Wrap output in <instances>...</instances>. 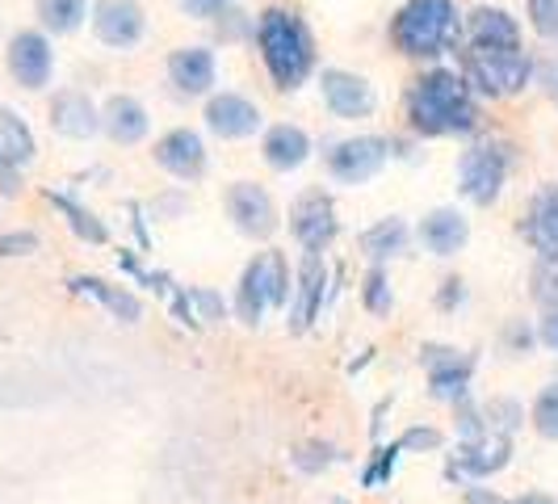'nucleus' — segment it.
<instances>
[{
  "mask_svg": "<svg viewBox=\"0 0 558 504\" xmlns=\"http://www.w3.org/2000/svg\"><path fill=\"white\" fill-rule=\"evenodd\" d=\"M185 9V17H197V22H219V17H231L240 0H177Z\"/></svg>",
  "mask_w": 558,
  "mask_h": 504,
  "instance_id": "obj_35",
  "label": "nucleus"
},
{
  "mask_svg": "<svg viewBox=\"0 0 558 504\" xmlns=\"http://www.w3.org/2000/svg\"><path fill=\"white\" fill-rule=\"evenodd\" d=\"M420 362L428 370V395L441 404H462L471 399V379H475V358L458 353L449 345H424Z\"/></svg>",
  "mask_w": 558,
  "mask_h": 504,
  "instance_id": "obj_9",
  "label": "nucleus"
},
{
  "mask_svg": "<svg viewBox=\"0 0 558 504\" xmlns=\"http://www.w3.org/2000/svg\"><path fill=\"white\" fill-rule=\"evenodd\" d=\"M88 17H93L97 43L110 47V51H131L147 34V17H143L140 0H97L88 9Z\"/></svg>",
  "mask_w": 558,
  "mask_h": 504,
  "instance_id": "obj_10",
  "label": "nucleus"
},
{
  "mask_svg": "<svg viewBox=\"0 0 558 504\" xmlns=\"http://www.w3.org/2000/svg\"><path fill=\"white\" fill-rule=\"evenodd\" d=\"M34 152H38V143H34V131L26 127V118L0 101V156L13 168H26L34 160Z\"/></svg>",
  "mask_w": 558,
  "mask_h": 504,
  "instance_id": "obj_26",
  "label": "nucleus"
},
{
  "mask_svg": "<svg viewBox=\"0 0 558 504\" xmlns=\"http://www.w3.org/2000/svg\"><path fill=\"white\" fill-rule=\"evenodd\" d=\"M483 420H487V429H492V433L512 437V433L521 429V420H525V408H521L517 399H492V404L483 408Z\"/></svg>",
  "mask_w": 558,
  "mask_h": 504,
  "instance_id": "obj_32",
  "label": "nucleus"
},
{
  "mask_svg": "<svg viewBox=\"0 0 558 504\" xmlns=\"http://www.w3.org/2000/svg\"><path fill=\"white\" fill-rule=\"evenodd\" d=\"M43 34H76L88 22V0H34Z\"/></svg>",
  "mask_w": 558,
  "mask_h": 504,
  "instance_id": "obj_28",
  "label": "nucleus"
},
{
  "mask_svg": "<svg viewBox=\"0 0 558 504\" xmlns=\"http://www.w3.org/2000/svg\"><path fill=\"white\" fill-rule=\"evenodd\" d=\"M319 93H324V106L336 118H369L378 106L374 84L357 72H344V68H324L319 72Z\"/></svg>",
  "mask_w": 558,
  "mask_h": 504,
  "instance_id": "obj_15",
  "label": "nucleus"
},
{
  "mask_svg": "<svg viewBox=\"0 0 558 504\" xmlns=\"http://www.w3.org/2000/svg\"><path fill=\"white\" fill-rule=\"evenodd\" d=\"M4 68H9L13 84L26 88V93L47 88L51 76H56V47H51V38L43 29H17L9 38V47H4Z\"/></svg>",
  "mask_w": 558,
  "mask_h": 504,
  "instance_id": "obj_7",
  "label": "nucleus"
},
{
  "mask_svg": "<svg viewBox=\"0 0 558 504\" xmlns=\"http://www.w3.org/2000/svg\"><path fill=\"white\" fill-rule=\"evenodd\" d=\"M399 442L395 446H378L374 449V458H369V467H365V476H362V483L365 488H383L387 479L395 476V467H399Z\"/></svg>",
  "mask_w": 558,
  "mask_h": 504,
  "instance_id": "obj_33",
  "label": "nucleus"
},
{
  "mask_svg": "<svg viewBox=\"0 0 558 504\" xmlns=\"http://www.w3.org/2000/svg\"><path fill=\"white\" fill-rule=\"evenodd\" d=\"M185 303H190V320L197 324H219L227 315V303L223 295H215V290H206V286H190L185 290Z\"/></svg>",
  "mask_w": 558,
  "mask_h": 504,
  "instance_id": "obj_31",
  "label": "nucleus"
},
{
  "mask_svg": "<svg viewBox=\"0 0 558 504\" xmlns=\"http://www.w3.org/2000/svg\"><path fill=\"white\" fill-rule=\"evenodd\" d=\"M537 340L550 349V353H558V308H546L542 311V324H537Z\"/></svg>",
  "mask_w": 558,
  "mask_h": 504,
  "instance_id": "obj_39",
  "label": "nucleus"
},
{
  "mask_svg": "<svg viewBox=\"0 0 558 504\" xmlns=\"http://www.w3.org/2000/svg\"><path fill=\"white\" fill-rule=\"evenodd\" d=\"M408 244H412V231H408L403 219H378L374 227H365L362 231V252L374 261V265L403 256Z\"/></svg>",
  "mask_w": 558,
  "mask_h": 504,
  "instance_id": "obj_25",
  "label": "nucleus"
},
{
  "mask_svg": "<svg viewBox=\"0 0 558 504\" xmlns=\"http://www.w3.org/2000/svg\"><path fill=\"white\" fill-rule=\"evenodd\" d=\"M399 449H416V454H424V449H441V433L428 429V424H416V429H408V433L399 437Z\"/></svg>",
  "mask_w": 558,
  "mask_h": 504,
  "instance_id": "obj_37",
  "label": "nucleus"
},
{
  "mask_svg": "<svg viewBox=\"0 0 558 504\" xmlns=\"http://www.w3.org/2000/svg\"><path fill=\"white\" fill-rule=\"evenodd\" d=\"M260 152H265V160L278 168V172H294V168L307 165L311 135L303 131V127H294V122H278V127H269V131H265Z\"/></svg>",
  "mask_w": 558,
  "mask_h": 504,
  "instance_id": "obj_24",
  "label": "nucleus"
},
{
  "mask_svg": "<svg viewBox=\"0 0 558 504\" xmlns=\"http://www.w3.org/2000/svg\"><path fill=\"white\" fill-rule=\"evenodd\" d=\"M68 286H72V295H84V299L101 303V308L110 311L113 320H122V324H140L143 320L140 295L126 290V286H113V281L93 278V274H76V278H68Z\"/></svg>",
  "mask_w": 558,
  "mask_h": 504,
  "instance_id": "obj_22",
  "label": "nucleus"
},
{
  "mask_svg": "<svg viewBox=\"0 0 558 504\" xmlns=\"http://www.w3.org/2000/svg\"><path fill=\"white\" fill-rule=\"evenodd\" d=\"M47 202L56 206L63 219H68V227H72V236H76V240H84V244H106V240H110V227L101 224V219H97V215H93L84 202H76L72 194H59V190H51V194H47Z\"/></svg>",
  "mask_w": 558,
  "mask_h": 504,
  "instance_id": "obj_27",
  "label": "nucleus"
},
{
  "mask_svg": "<svg viewBox=\"0 0 558 504\" xmlns=\"http://www.w3.org/2000/svg\"><path fill=\"white\" fill-rule=\"evenodd\" d=\"M215 76H219V63H215L210 47H177L168 56V81L177 84V93H185V97L210 93Z\"/></svg>",
  "mask_w": 558,
  "mask_h": 504,
  "instance_id": "obj_20",
  "label": "nucleus"
},
{
  "mask_svg": "<svg viewBox=\"0 0 558 504\" xmlns=\"http://www.w3.org/2000/svg\"><path fill=\"white\" fill-rule=\"evenodd\" d=\"M466 240H471V224H466V215L453 211V206L428 211L424 224H420V244L433 252V256H453V252L466 249Z\"/></svg>",
  "mask_w": 558,
  "mask_h": 504,
  "instance_id": "obj_21",
  "label": "nucleus"
},
{
  "mask_svg": "<svg viewBox=\"0 0 558 504\" xmlns=\"http://www.w3.org/2000/svg\"><path fill=\"white\" fill-rule=\"evenodd\" d=\"M151 160L165 172H172L177 181H202L206 177V143L190 127H177V131H168V135L156 140Z\"/></svg>",
  "mask_w": 558,
  "mask_h": 504,
  "instance_id": "obj_16",
  "label": "nucleus"
},
{
  "mask_svg": "<svg viewBox=\"0 0 558 504\" xmlns=\"http://www.w3.org/2000/svg\"><path fill=\"white\" fill-rule=\"evenodd\" d=\"M38 249L34 231H0V256H29Z\"/></svg>",
  "mask_w": 558,
  "mask_h": 504,
  "instance_id": "obj_38",
  "label": "nucleus"
},
{
  "mask_svg": "<svg viewBox=\"0 0 558 504\" xmlns=\"http://www.w3.org/2000/svg\"><path fill=\"white\" fill-rule=\"evenodd\" d=\"M290 286H294V278H290V265L281 252L252 256L248 269L240 274V286H235V315L248 328H260L269 311L290 303Z\"/></svg>",
  "mask_w": 558,
  "mask_h": 504,
  "instance_id": "obj_5",
  "label": "nucleus"
},
{
  "mask_svg": "<svg viewBox=\"0 0 558 504\" xmlns=\"http://www.w3.org/2000/svg\"><path fill=\"white\" fill-rule=\"evenodd\" d=\"M227 215H231V224L240 227L244 236H252V240H269L281 227L278 202L269 197V190H260L256 181H235V185L227 190Z\"/></svg>",
  "mask_w": 558,
  "mask_h": 504,
  "instance_id": "obj_13",
  "label": "nucleus"
},
{
  "mask_svg": "<svg viewBox=\"0 0 558 504\" xmlns=\"http://www.w3.org/2000/svg\"><path fill=\"white\" fill-rule=\"evenodd\" d=\"M512 458V437L487 433L483 442H458V449L449 454V476L462 483H483V479L500 476Z\"/></svg>",
  "mask_w": 558,
  "mask_h": 504,
  "instance_id": "obj_14",
  "label": "nucleus"
},
{
  "mask_svg": "<svg viewBox=\"0 0 558 504\" xmlns=\"http://www.w3.org/2000/svg\"><path fill=\"white\" fill-rule=\"evenodd\" d=\"M462 81L483 97H512L533 81V59L521 38H466Z\"/></svg>",
  "mask_w": 558,
  "mask_h": 504,
  "instance_id": "obj_3",
  "label": "nucleus"
},
{
  "mask_svg": "<svg viewBox=\"0 0 558 504\" xmlns=\"http://www.w3.org/2000/svg\"><path fill=\"white\" fill-rule=\"evenodd\" d=\"M332 463H336V446H324V442H311V446H303L299 454H294V467L307 471V476L324 471V467H332Z\"/></svg>",
  "mask_w": 558,
  "mask_h": 504,
  "instance_id": "obj_36",
  "label": "nucleus"
},
{
  "mask_svg": "<svg viewBox=\"0 0 558 504\" xmlns=\"http://www.w3.org/2000/svg\"><path fill=\"white\" fill-rule=\"evenodd\" d=\"M206 127L219 140H248V135H256L265 127V113L244 93H215L206 101Z\"/></svg>",
  "mask_w": 558,
  "mask_h": 504,
  "instance_id": "obj_17",
  "label": "nucleus"
},
{
  "mask_svg": "<svg viewBox=\"0 0 558 504\" xmlns=\"http://www.w3.org/2000/svg\"><path fill=\"white\" fill-rule=\"evenodd\" d=\"M521 236L530 240V249L546 265H558V185H542L530 197L525 219H521Z\"/></svg>",
  "mask_w": 558,
  "mask_h": 504,
  "instance_id": "obj_18",
  "label": "nucleus"
},
{
  "mask_svg": "<svg viewBox=\"0 0 558 504\" xmlns=\"http://www.w3.org/2000/svg\"><path fill=\"white\" fill-rule=\"evenodd\" d=\"M387 160H391V143L383 140V135H353V140H340L328 147V172L340 185L374 181Z\"/></svg>",
  "mask_w": 558,
  "mask_h": 504,
  "instance_id": "obj_8",
  "label": "nucleus"
},
{
  "mask_svg": "<svg viewBox=\"0 0 558 504\" xmlns=\"http://www.w3.org/2000/svg\"><path fill=\"white\" fill-rule=\"evenodd\" d=\"M462 501H466V504H512V501H504V496H496L492 488H483V483H466Z\"/></svg>",
  "mask_w": 558,
  "mask_h": 504,
  "instance_id": "obj_40",
  "label": "nucleus"
},
{
  "mask_svg": "<svg viewBox=\"0 0 558 504\" xmlns=\"http://www.w3.org/2000/svg\"><path fill=\"white\" fill-rule=\"evenodd\" d=\"M324 286H328V265L319 252H303L299 274L290 286V303H286V328L290 333H307L324 311Z\"/></svg>",
  "mask_w": 558,
  "mask_h": 504,
  "instance_id": "obj_11",
  "label": "nucleus"
},
{
  "mask_svg": "<svg viewBox=\"0 0 558 504\" xmlns=\"http://www.w3.org/2000/svg\"><path fill=\"white\" fill-rule=\"evenodd\" d=\"M47 113H51V131L63 140H93L101 131V110L81 88H59Z\"/></svg>",
  "mask_w": 558,
  "mask_h": 504,
  "instance_id": "obj_19",
  "label": "nucleus"
},
{
  "mask_svg": "<svg viewBox=\"0 0 558 504\" xmlns=\"http://www.w3.org/2000/svg\"><path fill=\"white\" fill-rule=\"evenodd\" d=\"M408 118L420 135H471L478 127V101L462 72L453 68H433L412 81L408 88Z\"/></svg>",
  "mask_w": 558,
  "mask_h": 504,
  "instance_id": "obj_1",
  "label": "nucleus"
},
{
  "mask_svg": "<svg viewBox=\"0 0 558 504\" xmlns=\"http://www.w3.org/2000/svg\"><path fill=\"white\" fill-rule=\"evenodd\" d=\"M530 424L537 437L558 442V383L537 392V399H533V408H530Z\"/></svg>",
  "mask_w": 558,
  "mask_h": 504,
  "instance_id": "obj_29",
  "label": "nucleus"
},
{
  "mask_svg": "<svg viewBox=\"0 0 558 504\" xmlns=\"http://www.w3.org/2000/svg\"><path fill=\"white\" fill-rule=\"evenodd\" d=\"M332 504H349V501H344V496H336V501Z\"/></svg>",
  "mask_w": 558,
  "mask_h": 504,
  "instance_id": "obj_45",
  "label": "nucleus"
},
{
  "mask_svg": "<svg viewBox=\"0 0 558 504\" xmlns=\"http://www.w3.org/2000/svg\"><path fill=\"white\" fill-rule=\"evenodd\" d=\"M0 194H17V168L0 156Z\"/></svg>",
  "mask_w": 558,
  "mask_h": 504,
  "instance_id": "obj_41",
  "label": "nucleus"
},
{
  "mask_svg": "<svg viewBox=\"0 0 558 504\" xmlns=\"http://www.w3.org/2000/svg\"><path fill=\"white\" fill-rule=\"evenodd\" d=\"M362 303L369 315H391L395 308V295H391V278H387V269L383 265H374L362 281Z\"/></svg>",
  "mask_w": 558,
  "mask_h": 504,
  "instance_id": "obj_30",
  "label": "nucleus"
},
{
  "mask_svg": "<svg viewBox=\"0 0 558 504\" xmlns=\"http://www.w3.org/2000/svg\"><path fill=\"white\" fill-rule=\"evenodd\" d=\"M260 59L278 88H299L315 72V38L294 9H265L256 22Z\"/></svg>",
  "mask_w": 558,
  "mask_h": 504,
  "instance_id": "obj_2",
  "label": "nucleus"
},
{
  "mask_svg": "<svg viewBox=\"0 0 558 504\" xmlns=\"http://www.w3.org/2000/svg\"><path fill=\"white\" fill-rule=\"evenodd\" d=\"M453 303H462V281L449 278L446 290H441V308H453Z\"/></svg>",
  "mask_w": 558,
  "mask_h": 504,
  "instance_id": "obj_42",
  "label": "nucleus"
},
{
  "mask_svg": "<svg viewBox=\"0 0 558 504\" xmlns=\"http://www.w3.org/2000/svg\"><path fill=\"white\" fill-rule=\"evenodd\" d=\"M512 504H558L555 496H546V492H525V496H517Z\"/></svg>",
  "mask_w": 558,
  "mask_h": 504,
  "instance_id": "obj_44",
  "label": "nucleus"
},
{
  "mask_svg": "<svg viewBox=\"0 0 558 504\" xmlns=\"http://www.w3.org/2000/svg\"><path fill=\"white\" fill-rule=\"evenodd\" d=\"M542 84L550 88V97H555V101H558V59H550V63L542 68Z\"/></svg>",
  "mask_w": 558,
  "mask_h": 504,
  "instance_id": "obj_43",
  "label": "nucleus"
},
{
  "mask_svg": "<svg viewBox=\"0 0 558 504\" xmlns=\"http://www.w3.org/2000/svg\"><path fill=\"white\" fill-rule=\"evenodd\" d=\"M525 4H530V26L542 38L558 43V0H525Z\"/></svg>",
  "mask_w": 558,
  "mask_h": 504,
  "instance_id": "obj_34",
  "label": "nucleus"
},
{
  "mask_svg": "<svg viewBox=\"0 0 558 504\" xmlns=\"http://www.w3.org/2000/svg\"><path fill=\"white\" fill-rule=\"evenodd\" d=\"M395 47L412 59H437L462 34V13L453 0H408L395 13Z\"/></svg>",
  "mask_w": 558,
  "mask_h": 504,
  "instance_id": "obj_4",
  "label": "nucleus"
},
{
  "mask_svg": "<svg viewBox=\"0 0 558 504\" xmlns=\"http://www.w3.org/2000/svg\"><path fill=\"white\" fill-rule=\"evenodd\" d=\"M290 231L303 244V252L328 249L336 240V231H340L332 197L324 194V190H307V194L294 197V206H290Z\"/></svg>",
  "mask_w": 558,
  "mask_h": 504,
  "instance_id": "obj_12",
  "label": "nucleus"
},
{
  "mask_svg": "<svg viewBox=\"0 0 558 504\" xmlns=\"http://www.w3.org/2000/svg\"><path fill=\"white\" fill-rule=\"evenodd\" d=\"M147 127H151L147 106H143L140 97H131V93H113L110 101L101 106V131H106L113 143H122V147L140 143L143 135H147Z\"/></svg>",
  "mask_w": 558,
  "mask_h": 504,
  "instance_id": "obj_23",
  "label": "nucleus"
},
{
  "mask_svg": "<svg viewBox=\"0 0 558 504\" xmlns=\"http://www.w3.org/2000/svg\"><path fill=\"white\" fill-rule=\"evenodd\" d=\"M508 168H512V147L508 143L504 140L475 143L458 160V190H462V197H471L475 206H492L504 194Z\"/></svg>",
  "mask_w": 558,
  "mask_h": 504,
  "instance_id": "obj_6",
  "label": "nucleus"
}]
</instances>
